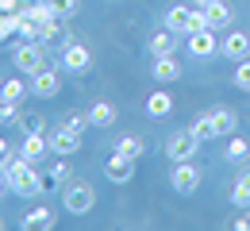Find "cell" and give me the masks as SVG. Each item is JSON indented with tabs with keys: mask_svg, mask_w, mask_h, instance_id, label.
<instances>
[{
	"mask_svg": "<svg viewBox=\"0 0 250 231\" xmlns=\"http://www.w3.org/2000/svg\"><path fill=\"white\" fill-rule=\"evenodd\" d=\"M4 173H8V185H12L16 197H39V193H46V173H39L35 162H27L23 154H16V162L8 166Z\"/></svg>",
	"mask_w": 250,
	"mask_h": 231,
	"instance_id": "6da1fadb",
	"label": "cell"
},
{
	"mask_svg": "<svg viewBox=\"0 0 250 231\" xmlns=\"http://www.w3.org/2000/svg\"><path fill=\"white\" fill-rule=\"evenodd\" d=\"M235 127H239V112H235V108H212V112H200V116L192 120V131L200 135V143L235 135Z\"/></svg>",
	"mask_w": 250,
	"mask_h": 231,
	"instance_id": "7a4b0ae2",
	"label": "cell"
},
{
	"mask_svg": "<svg viewBox=\"0 0 250 231\" xmlns=\"http://www.w3.org/2000/svg\"><path fill=\"white\" fill-rule=\"evenodd\" d=\"M62 208L69 216H85L96 208V189L89 181H65L62 185Z\"/></svg>",
	"mask_w": 250,
	"mask_h": 231,
	"instance_id": "3957f363",
	"label": "cell"
},
{
	"mask_svg": "<svg viewBox=\"0 0 250 231\" xmlns=\"http://www.w3.org/2000/svg\"><path fill=\"white\" fill-rule=\"evenodd\" d=\"M12 66L20 69V73H27V77L39 73V69L46 66V42H39V39L27 42V39H23V42L16 46V54H12Z\"/></svg>",
	"mask_w": 250,
	"mask_h": 231,
	"instance_id": "277c9868",
	"label": "cell"
},
{
	"mask_svg": "<svg viewBox=\"0 0 250 231\" xmlns=\"http://www.w3.org/2000/svg\"><path fill=\"white\" fill-rule=\"evenodd\" d=\"M196 150H200V135L192 131V127L173 131V135H169V143H166V158H169V162H192Z\"/></svg>",
	"mask_w": 250,
	"mask_h": 231,
	"instance_id": "5b68a950",
	"label": "cell"
},
{
	"mask_svg": "<svg viewBox=\"0 0 250 231\" xmlns=\"http://www.w3.org/2000/svg\"><path fill=\"white\" fill-rule=\"evenodd\" d=\"M27 89H31V97H35V100H54L58 93H62V66H58V69L42 66L39 73H31Z\"/></svg>",
	"mask_w": 250,
	"mask_h": 231,
	"instance_id": "8992f818",
	"label": "cell"
},
{
	"mask_svg": "<svg viewBox=\"0 0 250 231\" xmlns=\"http://www.w3.org/2000/svg\"><path fill=\"white\" fill-rule=\"evenodd\" d=\"M58 66H62V73H85V69L93 66V50L73 39V42H65L62 50H58Z\"/></svg>",
	"mask_w": 250,
	"mask_h": 231,
	"instance_id": "52a82bcc",
	"label": "cell"
},
{
	"mask_svg": "<svg viewBox=\"0 0 250 231\" xmlns=\"http://www.w3.org/2000/svg\"><path fill=\"white\" fill-rule=\"evenodd\" d=\"M200 169L192 162H173V173H169V189L177 193V197H192L196 189H200Z\"/></svg>",
	"mask_w": 250,
	"mask_h": 231,
	"instance_id": "ba28073f",
	"label": "cell"
},
{
	"mask_svg": "<svg viewBox=\"0 0 250 231\" xmlns=\"http://www.w3.org/2000/svg\"><path fill=\"white\" fill-rule=\"evenodd\" d=\"M185 46H188V54H192L196 62H208V58H216V54H219V39H216L212 27H200V31L185 35Z\"/></svg>",
	"mask_w": 250,
	"mask_h": 231,
	"instance_id": "9c48e42d",
	"label": "cell"
},
{
	"mask_svg": "<svg viewBox=\"0 0 250 231\" xmlns=\"http://www.w3.org/2000/svg\"><path fill=\"white\" fill-rule=\"evenodd\" d=\"M219 58H227V62H247L250 58V35L227 27V35L219 39Z\"/></svg>",
	"mask_w": 250,
	"mask_h": 231,
	"instance_id": "30bf717a",
	"label": "cell"
},
{
	"mask_svg": "<svg viewBox=\"0 0 250 231\" xmlns=\"http://www.w3.org/2000/svg\"><path fill=\"white\" fill-rule=\"evenodd\" d=\"M46 143H50V154H58V158H69V154H77V150H81V135L69 131L65 124L46 135Z\"/></svg>",
	"mask_w": 250,
	"mask_h": 231,
	"instance_id": "8fae6325",
	"label": "cell"
},
{
	"mask_svg": "<svg viewBox=\"0 0 250 231\" xmlns=\"http://www.w3.org/2000/svg\"><path fill=\"white\" fill-rule=\"evenodd\" d=\"M150 73H154L158 85H173V81L181 77V62H177V54H158L154 62H150Z\"/></svg>",
	"mask_w": 250,
	"mask_h": 231,
	"instance_id": "7c38bea8",
	"label": "cell"
},
{
	"mask_svg": "<svg viewBox=\"0 0 250 231\" xmlns=\"http://www.w3.org/2000/svg\"><path fill=\"white\" fill-rule=\"evenodd\" d=\"M104 177H108L112 185H127V181L135 177V158H124V154H112V158L104 162Z\"/></svg>",
	"mask_w": 250,
	"mask_h": 231,
	"instance_id": "4fadbf2b",
	"label": "cell"
},
{
	"mask_svg": "<svg viewBox=\"0 0 250 231\" xmlns=\"http://www.w3.org/2000/svg\"><path fill=\"white\" fill-rule=\"evenodd\" d=\"M204 20H208V27H212V31H227V27L235 23V12H231L223 0H212V4L204 8Z\"/></svg>",
	"mask_w": 250,
	"mask_h": 231,
	"instance_id": "5bb4252c",
	"label": "cell"
},
{
	"mask_svg": "<svg viewBox=\"0 0 250 231\" xmlns=\"http://www.w3.org/2000/svg\"><path fill=\"white\" fill-rule=\"evenodd\" d=\"M146 116H150V120H169V116H173V97H169L166 89H154V93L146 97Z\"/></svg>",
	"mask_w": 250,
	"mask_h": 231,
	"instance_id": "9a60e30c",
	"label": "cell"
},
{
	"mask_svg": "<svg viewBox=\"0 0 250 231\" xmlns=\"http://www.w3.org/2000/svg\"><path fill=\"white\" fill-rule=\"evenodd\" d=\"M177 46H181V35L169 31V27H162V31L150 35V54H177Z\"/></svg>",
	"mask_w": 250,
	"mask_h": 231,
	"instance_id": "2e32d148",
	"label": "cell"
},
{
	"mask_svg": "<svg viewBox=\"0 0 250 231\" xmlns=\"http://www.w3.org/2000/svg\"><path fill=\"white\" fill-rule=\"evenodd\" d=\"M50 150V143H46V135H23V143H20V154L27 158V162L39 166V158Z\"/></svg>",
	"mask_w": 250,
	"mask_h": 231,
	"instance_id": "e0dca14e",
	"label": "cell"
},
{
	"mask_svg": "<svg viewBox=\"0 0 250 231\" xmlns=\"http://www.w3.org/2000/svg\"><path fill=\"white\" fill-rule=\"evenodd\" d=\"M54 224H58V216H54L50 208H31V212L23 216V228L27 231H50Z\"/></svg>",
	"mask_w": 250,
	"mask_h": 231,
	"instance_id": "ac0fdd59",
	"label": "cell"
},
{
	"mask_svg": "<svg viewBox=\"0 0 250 231\" xmlns=\"http://www.w3.org/2000/svg\"><path fill=\"white\" fill-rule=\"evenodd\" d=\"M89 120H93V127H112V124L120 120V112H116V104H108V100H96L93 108H89Z\"/></svg>",
	"mask_w": 250,
	"mask_h": 231,
	"instance_id": "d6986e66",
	"label": "cell"
},
{
	"mask_svg": "<svg viewBox=\"0 0 250 231\" xmlns=\"http://www.w3.org/2000/svg\"><path fill=\"white\" fill-rule=\"evenodd\" d=\"M23 97H31L27 81H20V77H8V81H0V100H12V104H20Z\"/></svg>",
	"mask_w": 250,
	"mask_h": 231,
	"instance_id": "ffe728a7",
	"label": "cell"
},
{
	"mask_svg": "<svg viewBox=\"0 0 250 231\" xmlns=\"http://www.w3.org/2000/svg\"><path fill=\"white\" fill-rule=\"evenodd\" d=\"M73 177V169H69V158H58V162L46 169V189H58V185H65Z\"/></svg>",
	"mask_w": 250,
	"mask_h": 231,
	"instance_id": "44dd1931",
	"label": "cell"
},
{
	"mask_svg": "<svg viewBox=\"0 0 250 231\" xmlns=\"http://www.w3.org/2000/svg\"><path fill=\"white\" fill-rule=\"evenodd\" d=\"M143 150H146V143H143L139 135H124V139L116 143V154H124V158H135V162L143 158Z\"/></svg>",
	"mask_w": 250,
	"mask_h": 231,
	"instance_id": "7402d4cb",
	"label": "cell"
},
{
	"mask_svg": "<svg viewBox=\"0 0 250 231\" xmlns=\"http://www.w3.org/2000/svg\"><path fill=\"white\" fill-rule=\"evenodd\" d=\"M231 204H235V208H250V169L235 177V189H231Z\"/></svg>",
	"mask_w": 250,
	"mask_h": 231,
	"instance_id": "603a6c76",
	"label": "cell"
},
{
	"mask_svg": "<svg viewBox=\"0 0 250 231\" xmlns=\"http://www.w3.org/2000/svg\"><path fill=\"white\" fill-rule=\"evenodd\" d=\"M250 158V143L243 135H231V143H227V162H247Z\"/></svg>",
	"mask_w": 250,
	"mask_h": 231,
	"instance_id": "cb8c5ba5",
	"label": "cell"
},
{
	"mask_svg": "<svg viewBox=\"0 0 250 231\" xmlns=\"http://www.w3.org/2000/svg\"><path fill=\"white\" fill-rule=\"evenodd\" d=\"M20 127H23V135H46V116H35V112H20Z\"/></svg>",
	"mask_w": 250,
	"mask_h": 231,
	"instance_id": "d4e9b609",
	"label": "cell"
},
{
	"mask_svg": "<svg viewBox=\"0 0 250 231\" xmlns=\"http://www.w3.org/2000/svg\"><path fill=\"white\" fill-rule=\"evenodd\" d=\"M62 124L69 127V131H77V135H85L89 127H93V120H89V112H69V116H65Z\"/></svg>",
	"mask_w": 250,
	"mask_h": 231,
	"instance_id": "484cf974",
	"label": "cell"
},
{
	"mask_svg": "<svg viewBox=\"0 0 250 231\" xmlns=\"http://www.w3.org/2000/svg\"><path fill=\"white\" fill-rule=\"evenodd\" d=\"M8 124H20V104L0 100V127H8Z\"/></svg>",
	"mask_w": 250,
	"mask_h": 231,
	"instance_id": "4316f807",
	"label": "cell"
},
{
	"mask_svg": "<svg viewBox=\"0 0 250 231\" xmlns=\"http://www.w3.org/2000/svg\"><path fill=\"white\" fill-rule=\"evenodd\" d=\"M235 89L250 93V58L247 62H235Z\"/></svg>",
	"mask_w": 250,
	"mask_h": 231,
	"instance_id": "83f0119b",
	"label": "cell"
},
{
	"mask_svg": "<svg viewBox=\"0 0 250 231\" xmlns=\"http://www.w3.org/2000/svg\"><path fill=\"white\" fill-rule=\"evenodd\" d=\"M50 8H54V16L58 20H69V16H77V0H50Z\"/></svg>",
	"mask_w": 250,
	"mask_h": 231,
	"instance_id": "f1b7e54d",
	"label": "cell"
},
{
	"mask_svg": "<svg viewBox=\"0 0 250 231\" xmlns=\"http://www.w3.org/2000/svg\"><path fill=\"white\" fill-rule=\"evenodd\" d=\"M39 27H42V23H35L31 16H23V20H20V39H27V42L39 39Z\"/></svg>",
	"mask_w": 250,
	"mask_h": 231,
	"instance_id": "f546056e",
	"label": "cell"
},
{
	"mask_svg": "<svg viewBox=\"0 0 250 231\" xmlns=\"http://www.w3.org/2000/svg\"><path fill=\"white\" fill-rule=\"evenodd\" d=\"M16 154H20V150H16L8 139H0V169H8V166L16 162Z\"/></svg>",
	"mask_w": 250,
	"mask_h": 231,
	"instance_id": "4dcf8cb0",
	"label": "cell"
},
{
	"mask_svg": "<svg viewBox=\"0 0 250 231\" xmlns=\"http://www.w3.org/2000/svg\"><path fill=\"white\" fill-rule=\"evenodd\" d=\"M4 193H12V185H8V173L0 169V200H4Z\"/></svg>",
	"mask_w": 250,
	"mask_h": 231,
	"instance_id": "1f68e13d",
	"label": "cell"
},
{
	"mask_svg": "<svg viewBox=\"0 0 250 231\" xmlns=\"http://www.w3.org/2000/svg\"><path fill=\"white\" fill-rule=\"evenodd\" d=\"M235 228H239V231H250V212H247V216H239V220H235Z\"/></svg>",
	"mask_w": 250,
	"mask_h": 231,
	"instance_id": "d6a6232c",
	"label": "cell"
},
{
	"mask_svg": "<svg viewBox=\"0 0 250 231\" xmlns=\"http://www.w3.org/2000/svg\"><path fill=\"white\" fill-rule=\"evenodd\" d=\"M192 4H196V8H208V4H212V0H192Z\"/></svg>",
	"mask_w": 250,
	"mask_h": 231,
	"instance_id": "836d02e7",
	"label": "cell"
},
{
	"mask_svg": "<svg viewBox=\"0 0 250 231\" xmlns=\"http://www.w3.org/2000/svg\"><path fill=\"white\" fill-rule=\"evenodd\" d=\"M46 4H50V0H46Z\"/></svg>",
	"mask_w": 250,
	"mask_h": 231,
	"instance_id": "e575fe53",
	"label": "cell"
},
{
	"mask_svg": "<svg viewBox=\"0 0 250 231\" xmlns=\"http://www.w3.org/2000/svg\"><path fill=\"white\" fill-rule=\"evenodd\" d=\"M0 228H4V224H0Z\"/></svg>",
	"mask_w": 250,
	"mask_h": 231,
	"instance_id": "d590c367",
	"label": "cell"
}]
</instances>
